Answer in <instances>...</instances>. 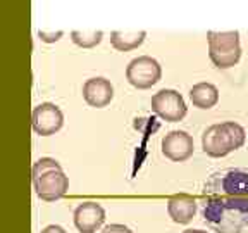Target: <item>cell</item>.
I'll return each mask as SVG.
<instances>
[{"label":"cell","mask_w":248,"mask_h":233,"mask_svg":"<svg viewBox=\"0 0 248 233\" xmlns=\"http://www.w3.org/2000/svg\"><path fill=\"white\" fill-rule=\"evenodd\" d=\"M202 217L217 233H243L248 228V197H202Z\"/></svg>","instance_id":"1"},{"label":"cell","mask_w":248,"mask_h":233,"mask_svg":"<svg viewBox=\"0 0 248 233\" xmlns=\"http://www.w3.org/2000/svg\"><path fill=\"white\" fill-rule=\"evenodd\" d=\"M33 188L45 202H55L67 194L69 178L62 166L52 157H42L33 164Z\"/></svg>","instance_id":"2"},{"label":"cell","mask_w":248,"mask_h":233,"mask_svg":"<svg viewBox=\"0 0 248 233\" xmlns=\"http://www.w3.org/2000/svg\"><path fill=\"white\" fill-rule=\"evenodd\" d=\"M247 132L234 121L212 124L202 135V149L210 157H224L229 152L238 150L245 145Z\"/></svg>","instance_id":"3"},{"label":"cell","mask_w":248,"mask_h":233,"mask_svg":"<svg viewBox=\"0 0 248 233\" xmlns=\"http://www.w3.org/2000/svg\"><path fill=\"white\" fill-rule=\"evenodd\" d=\"M248 197V171L231 167L216 171L203 185V197Z\"/></svg>","instance_id":"4"},{"label":"cell","mask_w":248,"mask_h":233,"mask_svg":"<svg viewBox=\"0 0 248 233\" xmlns=\"http://www.w3.org/2000/svg\"><path fill=\"white\" fill-rule=\"evenodd\" d=\"M209 57L217 69L236 66L241 57L240 33L238 31H209Z\"/></svg>","instance_id":"5"},{"label":"cell","mask_w":248,"mask_h":233,"mask_svg":"<svg viewBox=\"0 0 248 233\" xmlns=\"http://www.w3.org/2000/svg\"><path fill=\"white\" fill-rule=\"evenodd\" d=\"M126 78L135 88L147 90L160 82L162 78V67L154 57L141 55L133 59L126 67Z\"/></svg>","instance_id":"6"},{"label":"cell","mask_w":248,"mask_h":233,"mask_svg":"<svg viewBox=\"0 0 248 233\" xmlns=\"http://www.w3.org/2000/svg\"><path fill=\"white\" fill-rule=\"evenodd\" d=\"M152 111L164 121L178 123L186 116V102L176 90H160L152 97Z\"/></svg>","instance_id":"7"},{"label":"cell","mask_w":248,"mask_h":233,"mask_svg":"<svg viewBox=\"0 0 248 233\" xmlns=\"http://www.w3.org/2000/svg\"><path fill=\"white\" fill-rule=\"evenodd\" d=\"M64 124V114L55 104L50 102H43V104L36 105L31 114V126L35 130V133L42 136H50L55 135Z\"/></svg>","instance_id":"8"},{"label":"cell","mask_w":248,"mask_h":233,"mask_svg":"<svg viewBox=\"0 0 248 233\" xmlns=\"http://www.w3.org/2000/svg\"><path fill=\"white\" fill-rule=\"evenodd\" d=\"M195 144L186 132H170L162 138V154L174 163H185L193 155Z\"/></svg>","instance_id":"9"},{"label":"cell","mask_w":248,"mask_h":233,"mask_svg":"<svg viewBox=\"0 0 248 233\" xmlns=\"http://www.w3.org/2000/svg\"><path fill=\"white\" fill-rule=\"evenodd\" d=\"M105 221V211L97 202H83L74 209V225L79 233H95Z\"/></svg>","instance_id":"10"},{"label":"cell","mask_w":248,"mask_h":233,"mask_svg":"<svg viewBox=\"0 0 248 233\" xmlns=\"http://www.w3.org/2000/svg\"><path fill=\"white\" fill-rule=\"evenodd\" d=\"M83 99L92 107L102 109L110 104V100L114 99V86L110 85L108 80L102 76L90 78L83 85Z\"/></svg>","instance_id":"11"},{"label":"cell","mask_w":248,"mask_h":233,"mask_svg":"<svg viewBox=\"0 0 248 233\" xmlns=\"http://www.w3.org/2000/svg\"><path fill=\"white\" fill-rule=\"evenodd\" d=\"M198 200L190 195H176L167 200V213H169L170 219L179 225H186L197 214Z\"/></svg>","instance_id":"12"},{"label":"cell","mask_w":248,"mask_h":233,"mask_svg":"<svg viewBox=\"0 0 248 233\" xmlns=\"http://www.w3.org/2000/svg\"><path fill=\"white\" fill-rule=\"evenodd\" d=\"M190 99L195 107L210 109L219 102V90L212 83H197L190 90Z\"/></svg>","instance_id":"13"},{"label":"cell","mask_w":248,"mask_h":233,"mask_svg":"<svg viewBox=\"0 0 248 233\" xmlns=\"http://www.w3.org/2000/svg\"><path fill=\"white\" fill-rule=\"evenodd\" d=\"M145 36H147L145 31H114L110 35V43L116 50L128 52L138 49L145 42Z\"/></svg>","instance_id":"14"},{"label":"cell","mask_w":248,"mask_h":233,"mask_svg":"<svg viewBox=\"0 0 248 233\" xmlns=\"http://www.w3.org/2000/svg\"><path fill=\"white\" fill-rule=\"evenodd\" d=\"M102 36H104L102 31H90V33H86V31H73L71 33L73 42L76 45L83 47V49H92V47L98 45L102 42Z\"/></svg>","instance_id":"15"},{"label":"cell","mask_w":248,"mask_h":233,"mask_svg":"<svg viewBox=\"0 0 248 233\" xmlns=\"http://www.w3.org/2000/svg\"><path fill=\"white\" fill-rule=\"evenodd\" d=\"M135 128L143 132V142H147L148 135L157 132L160 128V124L157 117H140V119H135Z\"/></svg>","instance_id":"16"},{"label":"cell","mask_w":248,"mask_h":233,"mask_svg":"<svg viewBox=\"0 0 248 233\" xmlns=\"http://www.w3.org/2000/svg\"><path fill=\"white\" fill-rule=\"evenodd\" d=\"M102 233H133V232L124 225H108L105 226Z\"/></svg>","instance_id":"17"},{"label":"cell","mask_w":248,"mask_h":233,"mask_svg":"<svg viewBox=\"0 0 248 233\" xmlns=\"http://www.w3.org/2000/svg\"><path fill=\"white\" fill-rule=\"evenodd\" d=\"M38 35H40V38H42L43 42H57V40L62 36V31H57L55 35H46L45 31H40Z\"/></svg>","instance_id":"18"},{"label":"cell","mask_w":248,"mask_h":233,"mask_svg":"<svg viewBox=\"0 0 248 233\" xmlns=\"http://www.w3.org/2000/svg\"><path fill=\"white\" fill-rule=\"evenodd\" d=\"M42 233H67L66 230L62 228V226H57V225H50V226H46L45 230H43Z\"/></svg>","instance_id":"19"},{"label":"cell","mask_w":248,"mask_h":233,"mask_svg":"<svg viewBox=\"0 0 248 233\" xmlns=\"http://www.w3.org/2000/svg\"><path fill=\"white\" fill-rule=\"evenodd\" d=\"M183 233H207V232H203V230H186Z\"/></svg>","instance_id":"20"}]
</instances>
